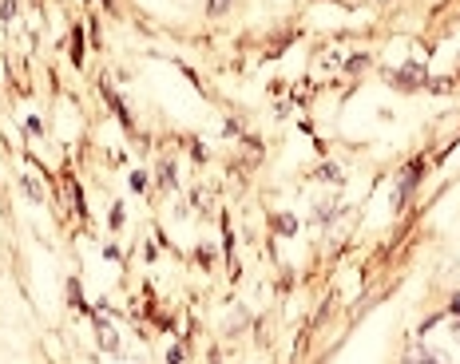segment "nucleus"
<instances>
[{
    "label": "nucleus",
    "mask_w": 460,
    "mask_h": 364,
    "mask_svg": "<svg viewBox=\"0 0 460 364\" xmlns=\"http://www.w3.org/2000/svg\"><path fill=\"white\" fill-rule=\"evenodd\" d=\"M417 178H420V162H409V170L401 175V186H397V206H405V203H409V195H413Z\"/></svg>",
    "instance_id": "obj_1"
},
{
    "label": "nucleus",
    "mask_w": 460,
    "mask_h": 364,
    "mask_svg": "<svg viewBox=\"0 0 460 364\" xmlns=\"http://www.w3.org/2000/svg\"><path fill=\"white\" fill-rule=\"evenodd\" d=\"M95 337H100V349L108 352H119V341H115V329L103 317H95Z\"/></svg>",
    "instance_id": "obj_2"
},
{
    "label": "nucleus",
    "mask_w": 460,
    "mask_h": 364,
    "mask_svg": "<svg viewBox=\"0 0 460 364\" xmlns=\"http://www.w3.org/2000/svg\"><path fill=\"white\" fill-rule=\"evenodd\" d=\"M226 8H230V0H207V13L210 16H223Z\"/></svg>",
    "instance_id": "obj_3"
},
{
    "label": "nucleus",
    "mask_w": 460,
    "mask_h": 364,
    "mask_svg": "<svg viewBox=\"0 0 460 364\" xmlns=\"http://www.w3.org/2000/svg\"><path fill=\"white\" fill-rule=\"evenodd\" d=\"M448 309H453L456 317H460V293H453V301H448Z\"/></svg>",
    "instance_id": "obj_4"
}]
</instances>
